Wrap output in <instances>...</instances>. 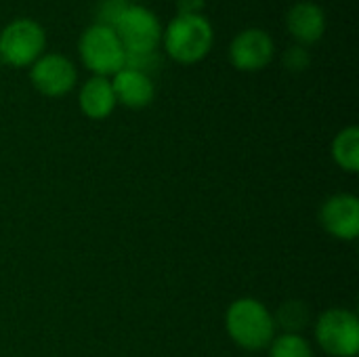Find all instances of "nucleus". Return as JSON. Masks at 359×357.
Here are the masks:
<instances>
[{
    "label": "nucleus",
    "instance_id": "9",
    "mask_svg": "<svg viewBox=\"0 0 359 357\" xmlns=\"http://www.w3.org/2000/svg\"><path fill=\"white\" fill-rule=\"evenodd\" d=\"M322 227L339 240H355L359 234V200L351 194H337L322 204Z\"/></svg>",
    "mask_w": 359,
    "mask_h": 357
},
{
    "label": "nucleus",
    "instance_id": "6",
    "mask_svg": "<svg viewBox=\"0 0 359 357\" xmlns=\"http://www.w3.org/2000/svg\"><path fill=\"white\" fill-rule=\"evenodd\" d=\"M316 341L332 357H353L359 349L358 316L349 309H328L316 322Z\"/></svg>",
    "mask_w": 359,
    "mask_h": 357
},
{
    "label": "nucleus",
    "instance_id": "14",
    "mask_svg": "<svg viewBox=\"0 0 359 357\" xmlns=\"http://www.w3.org/2000/svg\"><path fill=\"white\" fill-rule=\"evenodd\" d=\"M311 320V311L303 301H286L280 305V309L273 316L276 328L280 326L288 335H301V330L307 328Z\"/></svg>",
    "mask_w": 359,
    "mask_h": 357
},
{
    "label": "nucleus",
    "instance_id": "3",
    "mask_svg": "<svg viewBox=\"0 0 359 357\" xmlns=\"http://www.w3.org/2000/svg\"><path fill=\"white\" fill-rule=\"evenodd\" d=\"M111 27L126 50V57L151 55L162 38L160 19L149 8L139 4L120 8Z\"/></svg>",
    "mask_w": 359,
    "mask_h": 357
},
{
    "label": "nucleus",
    "instance_id": "15",
    "mask_svg": "<svg viewBox=\"0 0 359 357\" xmlns=\"http://www.w3.org/2000/svg\"><path fill=\"white\" fill-rule=\"evenodd\" d=\"M269 357H313V349L301 335H280L273 337L269 345Z\"/></svg>",
    "mask_w": 359,
    "mask_h": 357
},
{
    "label": "nucleus",
    "instance_id": "2",
    "mask_svg": "<svg viewBox=\"0 0 359 357\" xmlns=\"http://www.w3.org/2000/svg\"><path fill=\"white\" fill-rule=\"evenodd\" d=\"M212 25L200 13H179L164 29L166 53L185 65L204 59L212 48Z\"/></svg>",
    "mask_w": 359,
    "mask_h": 357
},
{
    "label": "nucleus",
    "instance_id": "1",
    "mask_svg": "<svg viewBox=\"0 0 359 357\" xmlns=\"http://www.w3.org/2000/svg\"><path fill=\"white\" fill-rule=\"evenodd\" d=\"M225 328L231 341L248 351H261L271 345L276 337L273 314L257 299L244 297L229 305L225 314Z\"/></svg>",
    "mask_w": 359,
    "mask_h": 357
},
{
    "label": "nucleus",
    "instance_id": "10",
    "mask_svg": "<svg viewBox=\"0 0 359 357\" xmlns=\"http://www.w3.org/2000/svg\"><path fill=\"white\" fill-rule=\"evenodd\" d=\"M111 88H114L116 101L130 109L147 107L156 95V86L151 78L143 69H135V67H124L118 74H114Z\"/></svg>",
    "mask_w": 359,
    "mask_h": 357
},
{
    "label": "nucleus",
    "instance_id": "16",
    "mask_svg": "<svg viewBox=\"0 0 359 357\" xmlns=\"http://www.w3.org/2000/svg\"><path fill=\"white\" fill-rule=\"evenodd\" d=\"M284 65L292 72H301L309 65V55L303 46H292L284 55Z\"/></svg>",
    "mask_w": 359,
    "mask_h": 357
},
{
    "label": "nucleus",
    "instance_id": "7",
    "mask_svg": "<svg viewBox=\"0 0 359 357\" xmlns=\"http://www.w3.org/2000/svg\"><path fill=\"white\" fill-rule=\"evenodd\" d=\"M29 78H32L34 88L40 90L42 95L63 97L74 88L78 74H76L74 63L65 55L50 53V55H42L40 59L32 63Z\"/></svg>",
    "mask_w": 359,
    "mask_h": 357
},
{
    "label": "nucleus",
    "instance_id": "5",
    "mask_svg": "<svg viewBox=\"0 0 359 357\" xmlns=\"http://www.w3.org/2000/svg\"><path fill=\"white\" fill-rule=\"evenodd\" d=\"M46 34L34 19H15L0 32V59L13 67L32 65L42 57Z\"/></svg>",
    "mask_w": 359,
    "mask_h": 357
},
{
    "label": "nucleus",
    "instance_id": "13",
    "mask_svg": "<svg viewBox=\"0 0 359 357\" xmlns=\"http://www.w3.org/2000/svg\"><path fill=\"white\" fill-rule=\"evenodd\" d=\"M332 158L334 162L347 170V173H358L359 170V128L358 126H347L343 128L334 141H332Z\"/></svg>",
    "mask_w": 359,
    "mask_h": 357
},
{
    "label": "nucleus",
    "instance_id": "12",
    "mask_svg": "<svg viewBox=\"0 0 359 357\" xmlns=\"http://www.w3.org/2000/svg\"><path fill=\"white\" fill-rule=\"evenodd\" d=\"M78 103L84 116L93 118V120H103L107 118L114 107H116V95L111 88V80L103 78V76H93L84 82V86L80 88L78 95Z\"/></svg>",
    "mask_w": 359,
    "mask_h": 357
},
{
    "label": "nucleus",
    "instance_id": "11",
    "mask_svg": "<svg viewBox=\"0 0 359 357\" xmlns=\"http://www.w3.org/2000/svg\"><path fill=\"white\" fill-rule=\"evenodd\" d=\"M288 32L301 42V44H313L318 42L326 32V15L322 6L316 2H297L286 17Z\"/></svg>",
    "mask_w": 359,
    "mask_h": 357
},
{
    "label": "nucleus",
    "instance_id": "17",
    "mask_svg": "<svg viewBox=\"0 0 359 357\" xmlns=\"http://www.w3.org/2000/svg\"><path fill=\"white\" fill-rule=\"evenodd\" d=\"M181 13H200L206 4V0H177Z\"/></svg>",
    "mask_w": 359,
    "mask_h": 357
},
{
    "label": "nucleus",
    "instance_id": "8",
    "mask_svg": "<svg viewBox=\"0 0 359 357\" xmlns=\"http://www.w3.org/2000/svg\"><path fill=\"white\" fill-rule=\"evenodd\" d=\"M273 40L267 32L259 27H248L240 32L229 44V59L242 72H257L269 65L273 59Z\"/></svg>",
    "mask_w": 359,
    "mask_h": 357
},
{
    "label": "nucleus",
    "instance_id": "4",
    "mask_svg": "<svg viewBox=\"0 0 359 357\" xmlns=\"http://www.w3.org/2000/svg\"><path fill=\"white\" fill-rule=\"evenodd\" d=\"M78 50L84 65L95 72V76L107 78L126 67V50L111 25L97 23L86 27L80 36Z\"/></svg>",
    "mask_w": 359,
    "mask_h": 357
}]
</instances>
